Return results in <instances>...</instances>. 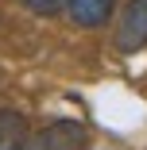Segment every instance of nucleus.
<instances>
[{
  "label": "nucleus",
  "mask_w": 147,
  "mask_h": 150,
  "mask_svg": "<svg viewBox=\"0 0 147 150\" xmlns=\"http://www.w3.org/2000/svg\"><path fill=\"white\" fill-rule=\"evenodd\" d=\"M31 12H39V16H50V12H58L62 8V0H23Z\"/></svg>",
  "instance_id": "obj_5"
},
{
  "label": "nucleus",
  "mask_w": 147,
  "mask_h": 150,
  "mask_svg": "<svg viewBox=\"0 0 147 150\" xmlns=\"http://www.w3.org/2000/svg\"><path fill=\"white\" fill-rule=\"evenodd\" d=\"M89 146V127L81 119H50L47 127L31 131L19 150H85Z\"/></svg>",
  "instance_id": "obj_1"
},
{
  "label": "nucleus",
  "mask_w": 147,
  "mask_h": 150,
  "mask_svg": "<svg viewBox=\"0 0 147 150\" xmlns=\"http://www.w3.org/2000/svg\"><path fill=\"white\" fill-rule=\"evenodd\" d=\"M31 135V123L27 115L16 108H0V150H19Z\"/></svg>",
  "instance_id": "obj_4"
},
{
  "label": "nucleus",
  "mask_w": 147,
  "mask_h": 150,
  "mask_svg": "<svg viewBox=\"0 0 147 150\" xmlns=\"http://www.w3.org/2000/svg\"><path fill=\"white\" fill-rule=\"evenodd\" d=\"M147 46V0H128L116 19V50H143Z\"/></svg>",
  "instance_id": "obj_2"
},
{
  "label": "nucleus",
  "mask_w": 147,
  "mask_h": 150,
  "mask_svg": "<svg viewBox=\"0 0 147 150\" xmlns=\"http://www.w3.org/2000/svg\"><path fill=\"white\" fill-rule=\"evenodd\" d=\"M62 12L74 27L81 31H93V27H105L116 12V0H62Z\"/></svg>",
  "instance_id": "obj_3"
}]
</instances>
